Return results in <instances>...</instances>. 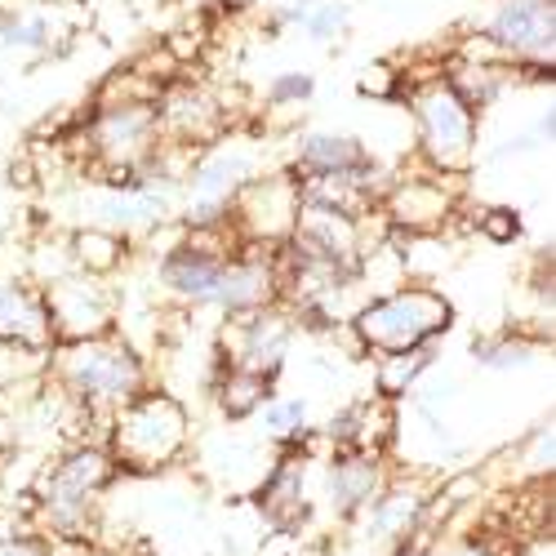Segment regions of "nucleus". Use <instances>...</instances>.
<instances>
[{
	"label": "nucleus",
	"instance_id": "2eb2a0df",
	"mask_svg": "<svg viewBox=\"0 0 556 556\" xmlns=\"http://www.w3.org/2000/svg\"><path fill=\"white\" fill-rule=\"evenodd\" d=\"M271 294V271L263 263H227L223 281H218V294H214V307H227V312H254L263 299Z\"/></svg>",
	"mask_w": 556,
	"mask_h": 556
},
{
	"label": "nucleus",
	"instance_id": "f03ea898",
	"mask_svg": "<svg viewBox=\"0 0 556 556\" xmlns=\"http://www.w3.org/2000/svg\"><path fill=\"white\" fill-rule=\"evenodd\" d=\"M414 116H419V138L432 165L450 174L472 165V152H477L472 108L454 94L450 80H428L424 89H414Z\"/></svg>",
	"mask_w": 556,
	"mask_h": 556
},
{
	"label": "nucleus",
	"instance_id": "412c9836",
	"mask_svg": "<svg viewBox=\"0 0 556 556\" xmlns=\"http://www.w3.org/2000/svg\"><path fill=\"white\" fill-rule=\"evenodd\" d=\"M263 392H267V379L250 375V369H231L227 383H223V409L227 414H250L254 405H263Z\"/></svg>",
	"mask_w": 556,
	"mask_h": 556
},
{
	"label": "nucleus",
	"instance_id": "7ed1b4c3",
	"mask_svg": "<svg viewBox=\"0 0 556 556\" xmlns=\"http://www.w3.org/2000/svg\"><path fill=\"white\" fill-rule=\"evenodd\" d=\"M188 441V414L169 396H134L116 424V454L129 468H161Z\"/></svg>",
	"mask_w": 556,
	"mask_h": 556
},
{
	"label": "nucleus",
	"instance_id": "4be33fe9",
	"mask_svg": "<svg viewBox=\"0 0 556 556\" xmlns=\"http://www.w3.org/2000/svg\"><path fill=\"white\" fill-rule=\"evenodd\" d=\"M36 369H40V352L31 343L0 339V388H14L23 379H31Z\"/></svg>",
	"mask_w": 556,
	"mask_h": 556
},
{
	"label": "nucleus",
	"instance_id": "aec40b11",
	"mask_svg": "<svg viewBox=\"0 0 556 556\" xmlns=\"http://www.w3.org/2000/svg\"><path fill=\"white\" fill-rule=\"evenodd\" d=\"M428 361H432V352H428L424 343H419V348H405V352H388L383 365H379V392H383V396L405 392V388L428 369Z\"/></svg>",
	"mask_w": 556,
	"mask_h": 556
},
{
	"label": "nucleus",
	"instance_id": "f8f14e48",
	"mask_svg": "<svg viewBox=\"0 0 556 556\" xmlns=\"http://www.w3.org/2000/svg\"><path fill=\"white\" fill-rule=\"evenodd\" d=\"M0 339L14 343H31L40 348L50 339V316H45V299H36L23 286L0 281Z\"/></svg>",
	"mask_w": 556,
	"mask_h": 556
},
{
	"label": "nucleus",
	"instance_id": "20e7f679",
	"mask_svg": "<svg viewBox=\"0 0 556 556\" xmlns=\"http://www.w3.org/2000/svg\"><path fill=\"white\" fill-rule=\"evenodd\" d=\"M63 379L72 383V392H80L85 401H108V405H125L143 388V365H138L125 348L103 343L99 339H80L63 352L59 361Z\"/></svg>",
	"mask_w": 556,
	"mask_h": 556
},
{
	"label": "nucleus",
	"instance_id": "4468645a",
	"mask_svg": "<svg viewBox=\"0 0 556 556\" xmlns=\"http://www.w3.org/2000/svg\"><path fill=\"white\" fill-rule=\"evenodd\" d=\"M286 339H290V330H286L281 316L250 320L245 348L237 356V369H250V375H258V379H271L276 369H281V361H286Z\"/></svg>",
	"mask_w": 556,
	"mask_h": 556
},
{
	"label": "nucleus",
	"instance_id": "b1692460",
	"mask_svg": "<svg viewBox=\"0 0 556 556\" xmlns=\"http://www.w3.org/2000/svg\"><path fill=\"white\" fill-rule=\"evenodd\" d=\"M414 517H419V494H414V490H396V494H388L375 507V530L379 534H401Z\"/></svg>",
	"mask_w": 556,
	"mask_h": 556
},
{
	"label": "nucleus",
	"instance_id": "f3484780",
	"mask_svg": "<svg viewBox=\"0 0 556 556\" xmlns=\"http://www.w3.org/2000/svg\"><path fill=\"white\" fill-rule=\"evenodd\" d=\"M0 45H5V50H18V54H45L54 45V23L45 14L14 10V14L0 18Z\"/></svg>",
	"mask_w": 556,
	"mask_h": 556
},
{
	"label": "nucleus",
	"instance_id": "39448f33",
	"mask_svg": "<svg viewBox=\"0 0 556 556\" xmlns=\"http://www.w3.org/2000/svg\"><path fill=\"white\" fill-rule=\"evenodd\" d=\"M481 36L498 54L521 63H552L556 45V5L552 0H494Z\"/></svg>",
	"mask_w": 556,
	"mask_h": 556
},
{
	"label": "nucleus",
	"instance_id": "1a4fd4ad",
	"mask_svg": "<svg viewBox=\"0 0 556 556\" xmlns=\"http://www.w3.org/2000/svg\"><path fill=\"white\" fill-rule=\"evenodd\" d=\"M45 316H50V334L67 343L99 339L108 330V299L85 281H59L45 294Z\"/></svg>",
	"mask_w": 556,
	"mask_h": 556
},
{
	"label": "nucleus",
	"instance_id": "473e14b6",
	"mask_svg": "<svg viewBox=\"0 0 556 556\" xmlns=\"http://www.w3.org/2000/svg\"><path fill=\"white\" fill-rule=\"evenodd\" d=\"M530 556H556V552H552V539H547V543H534Z\"/></svg>",
	"mask_w": 556,
	"mask_h": 556
},
{
	"label": "nucleus",
	"instance_id": "a878e982",
	"mask_svg": "<svg viewBox=\"0 0 556 556\" xmlns=\"http://www.w3.org/2000/svg\"><path fill=\"white\" fill-rule=\"evenodd\" d=\"M267 99H271L276 108H290V103L312 99V76H307V72H281V76L267 85Z\"/></svg>",
	"mask_w": 556,
	"mask_h": 556
},
{
	"label": "nucleus",
	"instance_id": "0eeeda50",
	"mask_svg": "<svg viewBox=\"0 0 556 556\" xmlns=\"http://www.w3.org/2000/svg\"><path fill=\"white\" fill-rule=\"evenodd\" d=\"M161 125V108L156 103H103L99 121H94V148L112 161V165H134L138 156L152 152V138Z\"/></svg>",
	"mask_w": 556,
	"mask_h": 556
},
{
	"label": "nucleus",
	"instance_id": "bb28decb",
	"mask_svg": "<svg viewBox=\"0 0 556 556\" xmlns=\"http://www.w3.org/2000/svg\"><path fill=\"white\" fill-rule=\"evenodd\" d=\"M481 361L494 365V369L526 365V361H530V348H526V343H485V348H481Z\"/></svg>",
	"mask_w": 556,
	"mask_h": 556
},
{
	"label": "nucleus",
	"instance_id": "f257e3e1",
	"mask_svg": "<svg viewBox=\"0 0 556 556\" xmlns=\"http://www.w3.org/2000/svg\"><path fill=\"white\" fill-rule=\"evenodd\" d=\"M450 320V303L432 290H396L379 303H369L356 316V330L369 348L388 352H405V348H419L428 343L437 330H445Z\"/></svg>",
	"mask_w": 556,
	"mask_h": 556
},
{
	"label": "nucleus",
	"instance_id": "6e6552de",
	"mask_svg": "<svg viewBox=\"0 0 556 556\" xmlns=\"http://www.w3.org/2000/svg\"><path fill=\"white\" fill-rule=\"evenodd\" d=\"M108 472H112V463L103 454H94V450L72 454L67 463H59L50 472V481H45V513L59 526H76L85 517L89 494L108 481Z\"/></svg>",
	"mask_w": 556,
	"mask_h": 556
},
{
	"label": "nucleus",
	"instance_id": "cd10ccee",
	"mask_svg": "<svg viewBox=\"0 0 556 556\" xmlns=\"http://www.w3.org/2000/svg\"><path fill=\"white\" fill-rule=\"evenodd\" d=\"M485 231H490L494 241H513V237H517V218L507 214V210H494V214L485 218Z\"/></svg>",
	"mask_w": 556,
	"mask_h": 556
},
{
	"label": "nucleus",
	"instance_id": "c85d7f7f",
	"mask_svg": "<svg viewBox=\"0 0 556 556\" xmlns=\"http://www.w3.org/2000/svg\"><path fill=\"white\" fill-rule=\"evenodd\" d=\"M388 89H392V72H388V67H365L361 94H388Z\"/></svg>",
	"mask_w": 556,
	"mask_h": 556
},
{
	"label": "nucleus",
	"instance_id": "423d86ee",
	"mask_svg": "<svg viewBox=\"0 0 556 556\" xmlns=\"http://www.w3.org/2000/svg\"><path fill=\"white\" fill-rule=\"evenodd\" d=\"M254 174V156L245 148H218L210 152L192 174H188V223L205 227V223H218L231 205V197H237L245 182Z\"/></svg>",
	"mask_w": 556,
	"mask_h": 556
},
{
	"label": "nucleus",
	"instance_id": "6ab92c4d",
	"mask_svg": "<svg viewBox=\"0 0 556 556\" xmlns=\"http://www.w3.org/2000/svg\"><path fill=\"white\" fill-rule=\"evenodd\" d=\"M445 192L437 188V182H405V188L396 192V201H392V210H396V218L405 223V227H432V223H441V214H445Z\"/></svg>",
	"mask_w": 556,
	"mask_h": 556
},
{
	"label": "nucleus",
	"instance_id": "7c9ffc66",
	"mask_svg": "<svg viewBox=\"0 0 556 556\" xmlns=\"http://www.w3.org/2000/svg\"><path fill=\"white\" fill-rule=\"evenodd\" d=\"M0 556H45V547L40 543H5Z\"/></svg>",
	"mask_w": 556,
	"mask_h": 556
},
{
	"label": "nucleus",
	"instance_id": "393cba45",
	"mask_svg": "<svg viewBox=\"0 0 556 556\" xmlns=\"http://www.w3.org/2000/svg\"><path fill=\"white\" fill-rule=\"evenodd\" d=\"M303 419H307L303 401H276V405H267V414H263V428H267V437H276V441H290V437L303 432Z\"/></svg>",
	"mask_w": 556,
	"mask_h": 556
},
{
	"label": "nucleus",
	"instance_id": "5701e85b",
	"mask_svg": "<svg viewBox=\"0 0 556 556\" xmlns=\"http://www.w3.org/2000/svg\"><path fill=\"white\" fill-rule=\"evenodd\" d=\"M76 258L89 271H112L121 263V241L112 237V231H80L76 237Z\"/></svg>",
	"mask_w": 556,
	"mask_h": 556
},
{
	"label": "nucleus",
	"instance_id": "dca6fc26",
	"mask_svg": "<svg viewBox=\"0 0 556 556\" xmlns=\"http://www.w3.org/2000/svg\"><path fill=\"white\" fill-rule=\"evenodd\" d=\"M375 485H379L375 463H369V458H348V463H339L334 477H330V498H334L339 513H352V507L369 503Z\"/></svg>",
	"mask_w": 556,
	"mask_h": 556
},
{
	"label": "nucleus",
	"instance_id": "ddd939ff",
	"mask_svg": "<svg viewBox=\"0 0 556 556\" xmlns=\"http://www.w3.org/2000/svg\"><path fill=\"white\" fill-rule=\"evenodd\" d=\"M299 169L312 174V178L361 174L365 169V148L348 134H307L299 143Z\"/></svg>",
	"mask_w": 556,
	"mask_h": 556
},
{
	"label": "nucleus",
	"instance_id": "a211bd4d",
	"mask_svg": "<svg viewBox=\"0 0 556 556\" xmlns=\"http://www.w3.org/2000/svg\"><path fill=\"white\" fill-rule=\"evenodd\" d=\"M165 121L188 138H205L218 125V108L201 94V89H178V94L165 103Z\"/></svg>",
	"mask_w": 556,
	"mask_h": 556
},
{
	"label": "nucleus",
	"instance_id": "2f4dec72",
	"mask_svg": "<svg viewBox=\"0 0 556 556\" xmlns=\"http://www.w3.org/2000/svg\"><path fill=\"white\" fill-rule=\"evenodd\" d=\"M441 556H485V552H477V547H450V552H441Z\"/></svg>",
	"mask_w": 556,
	"mask_h": 556
},
{
	"label": "nucleus",
	"instance_id": "9d476101",
	"mask_svg": "<svg viewBox=\"0 0 556 556\" xmlns=\"http://www.w3.org/2000/svg\"><path fill=\"white\" fill-rule=\"evenodd\" d=\"M223 271H227V258H223V254H210V250H197V245H182V250H174V254L161 263V281H165L178 299L214 303Z\"/></svg>",
	"mask_w": 556,
	"mask_h": 556
},
{
	"label": "nucleus",
	"instance_id": "9b49d317",
	"mask_svg": "<svg viewBox=\"0 0 556 556\" xmlns=\"http://www.w3.org/2000/svg\"><path fill=\"white\" fill-rule=\"evenodd\" d=\"M299 182L294 178H258L250 182L245 192V210H250V223L254 231H263V237H286V231H294L299 223Z\"/></svg>",
	"mask_w": 556,
	"mask_h": 556
},
{
	"label": "nucleus",
	"instance_id": "c756f323",
	"mask_svg": "<svg viewBox=\"0 0 556 556\" xmlns=\"http://www.w3.org/2000/svg\"><path fill=\"white\" fill-rule=\"evenodd\" d=\"M530 468H534V472L552 468V428H539V437H534V454H530Z\"/></svg>",
	"mask_w": 556,
	"mask_h": 556
}]
</instances>
